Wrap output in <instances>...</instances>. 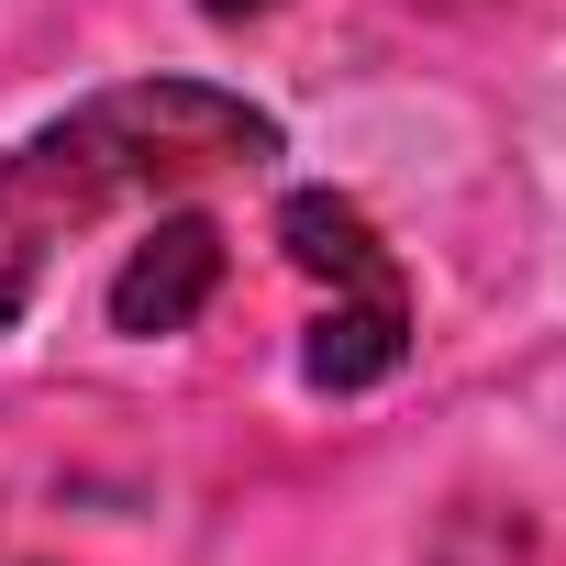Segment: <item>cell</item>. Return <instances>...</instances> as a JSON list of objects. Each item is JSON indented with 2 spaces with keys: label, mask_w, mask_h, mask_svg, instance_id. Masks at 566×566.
I'll list each match as a JSON object with an SVG mask.
<instances>
[{
  "label": "cell",
  "mask_w": 566,
  "mask_h": 566,
  "mask_svg": "<svg viewBox=\"0 0 566 566\" xmlns=\"http://www.w3.org/2000/svg\"><path fill=\"white\" fill-rule=\"evenodd\" d=\"M266 156H277V123L244 90H211V78H134V90H101L67 123L23 134L0 156V334L45 290L56 244H78L112 211L178 200L200 178H244Z\"/></svg>",
  "instance_id": "6da1fadb"
},
{
  "label": "cell",
  "mask_w": 566,
  "mask_h": 566,
  "mask_svg": "<svg viewBox=\"0 0 566 566\" xmlns=\"http://www.w3.org/2000/svg\"><path fill=\"white\" fill-rule=\"evenodd\" d=\"M277 244H290V266L323 290V323L301 345V378L312 389H378L411 356V277L378 244V222L345 189H290V200H277Z\"/></svg>",
  "instance_id": "7a4b0ae2"
},
{
  "label": "cell",
  "mask_w": 566,
  "mask_h": 566,
  "mask_svg": "<svg viewBox=\"0 0 566 566\" xmlns=\"http://www.w3.org/2000/svg\"><path fill=\"white\" fill-rule=\"evenodd\" d=\"M211 290H222V233H211L200 211H167V222L123 255V277H112V334H134V345L189 334V323L211 312Z\"/></svg>",
  "instance_id": "3957f363"
},
{
  "label": "cell",
  "mask_w": 566,
  "mask_h": 566,
  "mask_svg": "<svg viewBox=\"0 0 566 566\" xmlns=\"http://www.w3.org/2000/svg\"><path fill=\"white\" fill-rule=\"evenodd\" d=\"M200 12L211 23H244V12H277V0H200Z\"/></svg>",
  "instance_id": "277c9868"
}]
</instances>
